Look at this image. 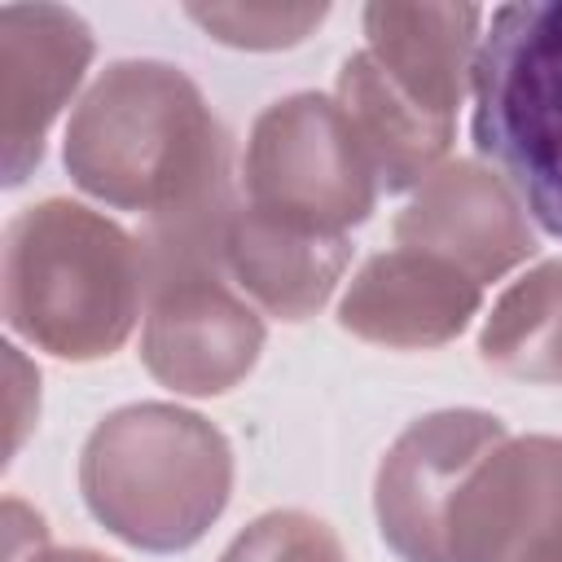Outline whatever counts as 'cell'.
<instances>
[{
    "label": "cell",
    "instance_id": "obj_1",
    "mask_svg": "<svg viewBox=\"0 0 562 562\" xmlns=\"http://www.w3.org/2000/svg\"><path fill=\"white\" fill-rule=\"evenodd\" d=\"M474 149L562 237V0L501 4L474 53Z\"/></svg>",
    "mask_w": 562,
    "mask_h": 562
}]
</instances>
